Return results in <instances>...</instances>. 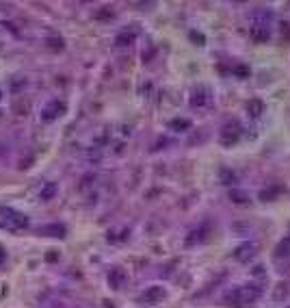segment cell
<instances>
[{"label": "cell", "instance_id": "6da1fadb", "mask_svg": "<svg viewBox=\"0 0 290 308\" xmlns=\"http://www.w3.org/2000/svg\"><path fill=\"white\" fill-rule=\"evenodd\" d=\"M0 228L9 232H20L29 228V217L24 213L13 211V208H2L0 211Z\"/></svg>", "mask_w": 290, "mask_h": 308}, {"label": "cell", "instance_id": "7a4b0ae2", "mask_svg": "<svg viewBox=\"0 0 290 308\" xmlns=\"http://www.w3.org/2000/svg\"><path fill=\"white\" fill-rule=\"evenodd\" d=\"M258 297H260V289L251 284V287L234 289L232 293H227V295H226V302H227V304H234V306H245V304L256 302Z\"/></svg>", "mask_w": 290, "mask_h": 308}, {"label": "cell", "instance_id": "3957f363", "mask_svg": "<svg viewBox=\"0 0 290 308\" xmlns=\"http://www.w3.org/2000/svg\"><path fill=\"white\" fill-rule=\"evenodd\" d=\"M65 111H67V106H65L63 100H48L39 109V118H41V122H54Z\"/></svg>", "mask_w": 290, "mask_h": 308}, {"label": "cell", "instance_id": "277c9868", "mask_svg": "<svg viewBox=\"0 0 290 308\" xmlns=\"http://www.w3.org/2000/svg\"><path fill=\"white\" fill-rule=\"evenodd\" d=\"M162 297H165V289L152 287V289H147V291L141 295V302H143V304H156V302H161Z\"/></svg>", "mask_w": 290, "mask_h": 308}, {"label": "cell", "instance_id": "5b68a950", "mask_svg": "<svg viewBox=\"0 0 290 308\" xmlns=\"http://www.w3.org/2000/svg\"><path fill=\"white\" fill-rule=\"evenodd\" d=\"M37 232L39 235H52V237H65V226L63 223H48V226H41V228H37Z\"/></svg>", "mask_w": 290, "mask_h": 308}, {"label": "cell", "instance_id": "8992f818", "mask_svg": "<svg viewBox=\"0 0 290 308\" xmlns=\"http://www.w3.org/2000/svg\"><path fill=\"white\" fill-rule=\"evenodd\" d=\"M208 100H210V96H208L206 89H197V91H193V96H191V104L193 106H206Z\"/></svg>", "mask_w": 290, "mask_h": 308}, {"label": "cell", "instance_id": "52a82bcc", "mask_svg": "<svg viewBox=\"0 0 290 308\" xmlns=\"http://www.w3.org/2000/svg\"><path fill=\"white\" fill-rule=\"evenodd\" d=\"M132 41H134V33H121V35H117L115 46L117 48H124V46H130Z\"/></svg>", "mask_w": 290, "mask_h": 308}, {"label": "cell", "instance_id": "ba28073f", "mask_svg": "<svg viewBox=\"0 0 290 308\" xmlns=\"http://www.w3.org/2000/svg\"><path fill=\"white\" fill-rule=\"evenodd\" d=\"M109 282L113 284L115 289H119V287H121V282H124V274H121V272H113V274L109 276Z\"/></svg>", "mask_w": 290, "mask_h": 308}, {"label": "cell", "instance_id": "9c48e42d", "mask_svg": "<svg viewBox=\"0 0 290 308\" xmlns=\"http://www.w3.org/2000/svg\"><path fill=\"white\" fill-rule=\"evenodd\" d=\"M251 252H256V245L245 243L242 247H238V250H236V258H238V260H242V254H251Z\"/></svg>", "mask_w": 290, "mask_h": 308}, {"label": "cell", "instance_id": "30bf717a", "mask_svg": "<svg viewBox=\"0 0 290 308\" xmlns=\"http://www.w3.org/2000/svg\"><path fill=\"white\" fill-rule=\"evenodd\" d=\"M57 193V185H46V189L41 191V200H50Z\"/></svg>", "mask_w": 290, "mask_h": 308}, {"label": "cell", "instance_id": "8fae6325", "mask_svg": "<svg viewBox=\"0 0 290 308\" xmlns=\"http://www.w3.org/2000/svg\"><path fill=\"white\" fill-rule=\"evenodd\" d=\"M171 128H180V130H184V128H189V122H171Z\"/></svg>", "mask_w": 290, "mask_h": 308}, {"label": "cell", "instance_id": "7c38bea8", "mask_svg": "<svg viewBox=\"0 0 290 308\" xmlns=\"http://www.w3.org/2000/svg\"><path fill=\"white\" fill-rule=\"evenodd\" d=\"M4 260H7V252H4V250H2V245H0V265H2Z\"/></svg>", "mask_w": 290, "mask_h": 308}, {"label": "cell", "instance_id": "4fadbf2b", "mask_svg": "<svg viewBox=\"0 0 290 308\" xmlns=\"http://www.w3.org/2000/svg\"><path fill=\"white\" fill-rule=\"evenodd\" d=\"M0 98H2V91H0Z\"/></svg>", "mask_w": 290, "mask_h": 308}]
</instances>
